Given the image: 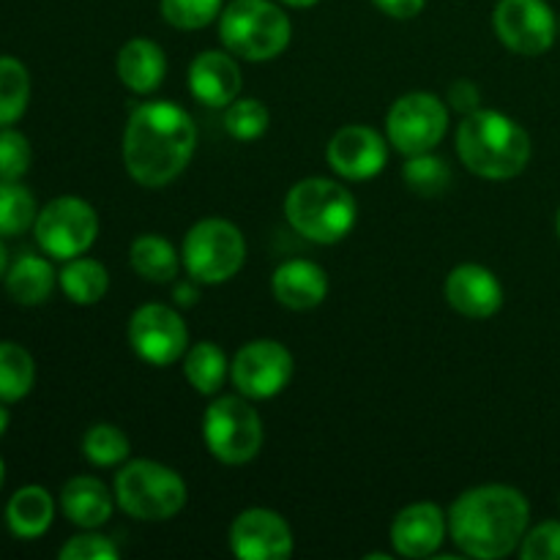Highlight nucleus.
Here are the masks:
<instances>
[{"instance_id":"obj_37","label":"nucleus","mask_w":560,"mask_h":560,"mask_svg":"<svg viewBox=\"0 0 560 560\" xmlns=\"http://www.w3.org/2000/svg\"><path fill=\"white\" fill-rule=\"evenodd\" d=\"M448 104L457 113L470 115L481 107V91L474 80H457L448 88Z\"/></svg>"},{"instance_id":"obj_31","label":"nucleus","mask_w":560,"mask_h":560,"mask_svg":"<svg viewBox=\"0 0 560 560\" xmlns=\"http://www.w3.org/2000/svg\"><path fill=\"white\" fill-rule=\"evenodd\" d=\"M131 443L115 424H93L82 438V454L96 468H113L129 459Z\"/></svg>"},{"instance_id":"obj_1","label":"nucleus","mask_w":560,"mask_h":560,"mask_svg":"<svg viewBox=\"0 0 560 560\" xmlns=\"http://www.w3.org/2000/svg\"><path fill=\"white\" fill-rule=\"evenodd\" d=\"M197 148V126L173 102H145L124 129L126 173L148 189H162L189 167Z\"/></svg>"},{"instance_id":"obj_24","label":"nucleus","mask_w":560,"mask_h":560,"mask_svg":"<svg viewBox=\"0 0 560 560\" xmlns=\"http://www.w3.org/2000/svg\"><path fill=\"white\" fill-rule=\"evenodd\" d=\"M58 282L63 288L66 299L80 306L98 304L109 290V273L93 257H71L66 260L63 271L58 273Z\"/></svg>"},{"instance_id":"obj_41","label":"nucleus","mask_w":560,"mask_h":560,"mask_svg":"<svg viewBox=\"0 0 560 560\" xmlns=\"http://www.w3.org/2000/svg\"><path fill=\"white\" fill-rule=\"evenodd\" d=\"M284 5H293V9H310V5L320 3V0H282Z\"/></svg>"},{"instance_id":"obj_3","label":"nucleus","mask_w":560,"mask_h":560,"mask_svg":"<svg viewBox=\"0 0 560 560\" xmlns=\"http://www.w3.org/2000/svg\"><path fill=\"white\" fill-rule=\"evenodd\" d=\"M457 153L465 167L487 180L517 178L530 162V137L498 109H476L457 129Z\"/></svg>"},{"instance_id":"obj_42","label":"nucleus","mask_w":560,"mask_h":560,"mask_svg":"<svg viewBox=\"0 0 560 560\" xmlns=\"http://www.w3.org/2000/svg\"><path fill=\"white\" fill-rule=\"evenodd\" d=\"M5 402H0V435H3L5 430H9V421H11V416H9V410L3 408Z\"/></svg>"},{"instance_id":"obj_22","label":"nucleus","mask_w":560,"mask_h":560,"mask_svg":"<svg viewBox=\"0 0 560 560\" xmlns=\"http://www.w3.org/2000/svg\"><path fill=\"white\" fill-rule=\"evenodd\" d=\"M55 520V501L44 487L27 485L11 495L5 506V525L16 539H38Z\"/></svg>"},{"instance_id":"obj_9","label":"nucleus","mask_w":560,"mask_h":560,"mask_svg":"<svg viewBox=\"0 0 560 560\" xmlns=\"http://www.w3.org/2000/svg\"><path fill=\"white\" fill-rule=\"evenodd\" d=\"M38 246L55 260L85 255L98 235V217L80 197H58L38 211L33 224Z\"/></svg>"},{"instance_id":"obj_18","label":"nucleus","mask_w":560,"mask_h":560,"mask_svg":"<svg viewBox=\"0 0 560 560\" xmlns=\"http://www.w3.org/2000/svg\"><path fill=\"white\" fill-rule=\"evenodd\" d=\"M189 91L206 107H228L241 93V66L233 52L206 49L189 66Z\"/></svg>"},{"instance_id":"obj_20","label":"nucleus","mask_w":560,"mask_h":560,"mask_svg":"<svg viewBox=\"0 0 560 560\" xmlns=\"http://www.w3.org/2000/svg\"><path fill=\"white\" fill-rule=\"evenodd\" d=\"M60 509L69 523L85 530H96L113 517V495L96 476H74L60 490Z\"/></svg>"},{"instance_id":"obj_4","label":"nucleus","mask_w":560,"mask_h":560,"mask_svg":"<svg viewBox=\"0 0 560 560\" xmlns=\"http://www.w3.org/2000/svg\"><path fill=\"white\" fill-rule=\"evenodd\" d=\"M284 217L290 228L315 244H337L353 230L359 206L342 184L328 178H304L288 191Z\"/></svg>"},{"instance_id":"obj_33","label":"nucleus","mask_w":560,"mask_h":560,"mask_svg":"<svg viewBox=\"0 0 560 560\" xmlns=\"http://www.w3.org/2000/svg\"><path fill=\"white\" fill-rule=\"evenodd\" d=\"M222 14V0H162V16L178 31H200Z\"/></svg>"},{"instance_id":"obj_45","label":"nucleus","mask_w":560,"mask_h":560,"mask_svg":"<svg viewBox=\"0 0 560 560\" xmlns=\"http://www.w3.org/2000/svg\"><path fill=\"white\" fill-rule=\"evenodd\" d=\"M558 503H560V501H558Z\"/></svg>"},{"instance_id":"obj_8","label":"nucleus","mask_w":560,"mask_h":560,"mask_svg":"<svg viewBox=\"0 0 560 560\" xmlns=\"http://www.w3.org/2000/svg\"><path fill=\"white\" fill-rule=\"evenodd\" d=\"M202 438L219 463L244 465L262 448V419L249 399L219 397L202 416Z\"/></svg>"},{"instance_id":"obj_10","label":"nucleus","mask_w":560,"mask_h":560,"mask_svg":"<svg viewBox=\"0 0 560 560\" xmlns=\"http://www.w3.org/2000/svg\"><path fill=\"white\" fill-rule=\"evenodd\" d=\"M448 107L438 96L413 91L399 96L386 115V131L392 145L405 156L435 151L446 137Z\"/></svg>"},{"instance_id":"obj_13","label":"nucleus","mask_w":560,"mask_h":560,"mask_svg":"<svg viewBox=\"0 0 560 560\" xmlns=\"http://www.w3.org/2000/svg\"><path fill=\"white\" fill-rule=\"evenodd\" d=\"M492 27L512 52L528 58L547 52L556 42V14L545 0H498Z\"/></svg>"},{"instance_id":"obj_6","label":"nucleus","mask_w":560,"mask_h":560,"mask_svg":"<svg viewBox=\"0 0 560 560\" xmlns=\"http://www.w3.org/2000/svg\"><path fill=\"white\" fill-rule=\"evenodd\" d=\"M115 501L142 523L173 520L186 506V481L153 459H129L115 476Z\"/></svg>"},{"instance_id":"obj_40","label":"nucleus","mask_w":560,"mask_h":560,"mask_svg":"<svg viewBox=\"0 0 560 560\" xmlns=\"http://www.w3.org/2000/svg\"><path fill=\"white\" fill-rule=\"evenodd\" d=\"M5 271H9V249H5V244L0 241V279L5 277Z\"/></svg>"},{"instance_id":"obj_23","label":"nucleus","mask_w":560,"mask_h":560,"mask_svg":"<svg viewBox=\"0 0 560 560\" xmlns=\"http://www.w3.org/2000/svg\"><path fill=\"white\" fill-rule=\"evenodd\" d=\"M5 290L11 299L22 306H38L52 295L58 273L52 271V262L38 255H22L5 271Z\"/></svg>"},{"instance_id":"obj_28","label":"nucleus","mask_w":560,"mask_h":560,"mask_svg":"<svg viewBox=\"0 0 560 560\" xmlns=\"http://www.w3.org/2000/svg\"><path fill=\"white\" fill-rule=\"evenodd\" d=\"M31 102V74L25 63L11 55H0V129L16 124Z\"/></svg>"},{"instance_id":"obj_25","label":"nucleus","mask_w":560,"mask_h":560,"mask_svg":"<svg viewBox=\"0 0 560 560\" xmlns=\"http://www.w3.org/2000/svg\"><path fill=\"white\" fill-rule=\"evenodd\" d=\"M129 260L131 268H135L145 282L167 284L175 282V277H178V252H175V246L170 244L167 238H162V235L148 233L135 238Z\"/></svg>"},{"instance_id":"obj_5","label":"nucleus","mask_w":560,"mask_h":560,"mask_svg":"<svg viewBox=\"0 0 560 560\" xmlns=\"http://www.w3.org/2000/svg\"><path fill=\"white\" fill-rule=\"evenodd\" d=\"M219 36L230 52L257 63L288 49L293 25L282 5L271 0H233L219 14Z\"/></svg>"},{"instance_id":"obj_35","label":"nucleus","mask_w":560,"mask_h":560,"mask_svg":"<svg viewBox=\"0 0 560 560\" xmlns=\"http://www.w3.org/2000/svg\"><path fill=\"white\" fill-rule=\"evenodd\" d=\"M520 556L525 560H560V523L547 520L534 530H525L520 541Z\"/></svg>"},{"instance_id":"obj_30","label":"nucleus","mask_w":560,"mask_h":560,"mask_svg":"<svg viewBox=\"0 0 560 560\" xmlns=\"http://www.w3.org/2000/svg\"><path fill=\"white\" fill-rule=\"evenodd\" d=\"M402 180L410 191L421 197H438L452 184V167L446 159L435 156L432 151L408 156V164L402 167Z\"/></svg>"},{"instance_id":"obj_39","label":"nucleus","mask_w":560,"mask_h":560,"mask_svg":"<svg viewBox=\"0 0 560 560\" xmlns=\"http://www.w3.org/2000/svg\"><path fill=\"white\" fill-rule=\"evenodd\" d=\"M191 282H195V279H191ZM191 282L175 284V295H178V304H184V306L197 304V290H195V284H191Z\"/></svg>"},{"instance_id":"obj_43","label":"nucleus","mask_w":560,"mask_h":560,"mask_svg":"<svg viewBox=\"0 0 560 560\" xmlns=\"http://www.w3.org/2000/svg\"><path fill=\"white\" fill-rule=\"evenodd\" d=\"M3 479H5V465L3 459H0V487H3Z\"/></svg>"},{"instance_id":"obj_2","label":"nucleus","mask_w":560,"mask_h":560,"mask_svg":"<svg viewBox=\"0 0 560 560\" xmlns=\"http://www.w3.org/2000/svg\"><path fill=\"white\" fill-rule=\"evenodd\" d=\"M530 506L506 485L465 490L448 509V534L468 558L495 560L512 556L528 530Z\"/></svg>"},{"instance_id":"obj_15","label":"nucleus","mask_w":560,"mask_h":560,"mask_svg":"<svg viewBox=\"0 0 560 560\" xmlns=\"http://www.w3.org/2000/svg\"><path fill=\"white\" fill-rule=\"evenodd\" d=\"M326 159L337 175L348 180H370L383 173L388 145L370 126H342L326 148Z\"/></svg>"},{"instance_id":"obj_7","label":"nucleus","mask_w":560,"mask_h":560,"mask_svg":"<svg viewBox=\"0 0 560 560\" xmlns=\"http://www.w3.org/2000/svg\"><path fill=\"white\" fill-rule=\"evenodd\" d=\"M180 257H184L186 273L195 282L222 284L244 266V233L228 219H202L186 233Z\"/></svg>"},{"instance_id":"obj_21","label":"nucleus","mask_w":560,"mask_h":560,"mask_svg":"<svg viewBox=\"0 0 560 560\" xmlns=\"http://www.w3.org/2000/svg\"><path fill=\"white\" fill-rule=\"evenodd\" d=\"M167 74V55L151 38H131L118 52V77L129 91L153 93Z\"/></svg>"},{"instance_id":"obj_34","label":"nucleus","mask_w":560,"mask_h":560,"mask_svg":"<svg viewBox=\"0 0 560 560\" xmlns=\"http://www.w3.org/2000/svg\"><path fill=\"white\" fill-rule=\"evenodd\" d=\"M31 162L33 151L27 137L11 126L0 129V178L20 180L31 170Z\"/></svg>"},{"instance_id":"obj_17","label":"nucleus","mask_w":560,"mask_h":560,"mask_svg":"<svg viewBox=\"0 0 560 560\" xmlns=\"http://www.w3.org/2000/svg\"><path fill=\"white\" fill-rule=\"evenodd\" d=\"M446 301L463 317L487 320L503 306V288L490 268L479 262H465L448 273Z\"/></svg>"},{"instance_id":"obj_16","label":"nucleus","mask_w":560,"mask_h":560,"mask_svg":"<svg viewBox=\"0 0 560 560\" xmlns=\"http://www.w3.org/2000/svg\"><path fill=\"white\" fill-rule=\"evenodd\" d=\"M448 534V514L430 501L410 503L394 517L392 545L402 558H430Z\"/></svg>"},{"instance_id":"obj_26","label":"nucleus","mask_w":560,"mask_h":560,"mask_svg":"<svg viewBox=\"0 0 560 560\" xmlns=\"http://www.w3.org/2000/svg\"><path fill=\"white\" fill-rule=\"evenodd\" d=\"M184 375L195 392L213 397L230 375V361L213 342H197L184 355Z\"/></svg>"},{"instance_id":"obj_11","label":"nucleus","mask_w":560,"mask_h":560,"mask_svg":"<svg viewBox=\"0 0 560 560\" xmlns=\"http://www.w3.org/2000/svg\"><path fill=\"white\" fill-rule=\"evenodd\" d=\"M230 377L246 399H271L288 388L293 377V355L277 339H255L235 353Z\"/></svg>"},{"instance_id":"obj_12","label":"nucleus","mask_w":560,"mask_h":560,"mask_svg":"<svg viewBox=\"0 0 560 560\" xmlns=\"http://www.w3.org/2000/svg\"><path fill=\"white\" fill-rule=\"evenodd\" d=\"M129 345L145 364L170 366L189 350V328L173 306L145 304L131 315Z\"/></svg>"},{"instance_id":"obj_38","label":"nucleus","mask_w":560,"mask_h":560,"mask_svg":"<svg viewBox=\"0 0 560 560\" xmlns=\"http://www.w3.org/2000/svg\"><path fill=\"white\" fill-rule=\"evenodd\" d=\"M392 20H413L424 11L427 0H372Z\"/></svg>"},{"instance_id":"obj_14","label":"nucleus","mask_w":560,"mask_h":560,"mask_svg":"<svg viewBox=\"0 0 560 560\" xmlns=\"http://www.w3.org/2000/svg\"><path fill=\"white\" fill-rule=\"evenodd\" d=\"M230 550L241 560H288L293 556V530L271 509H246L230 525Z\"/></svg>"},{"instance_id":"obj_19","label":"nucleus","mask_w":560,"mask_h":560,"mask_svg":"<svg viewBox=\"0 0 560 560\" xmlns=\"http://www.w3.org/2000/svg\"><path fill=\"white\" fill-rule=\"evenodd\" d=\"M273 299L293 312L315 310L328 295V277L317 262L288 260L273 271Z\"/></svg>"},{"instance_id":"obj_29","label":"nucleus","mask_w":560,"mask_h":560,"mask_svg":"<svg viewBox=\"0 0 560 560\" xmlns=\"http://www.w3.org/2000/svg\"><path fill=\"white\" fill-rule=\"evenodd\" d=\"M36 197L20 180L0 178V235H22L36 224Z\"/></svg>"},{"instance_id":"obj_32","label":"nucleus","mask_w":560,"mask_h":560,"mask_svg":"<svg viewBox=\"0 0 560 560\" xmlns=\"http://www.w3.org/2000/svg\"><path fill=\"white\" fill-rule=\"evenodd\" d=\"M268 124H271L268 107L257 98H235L224 107V129L235 140H257V137L266 135Z\"/></svg>"},{"instance_id":"obj_27","label":"nucleus","mask_w":560,"mask_h":560,"mask_svg":"<svg viewBox=\"0 0 560 560\" xmlns=\"http://www.w3.org/2000/svg\"><path fill=\"white\" fill-rule=\"evenodd\" d=\"M36 383L33 355L16 342H0V402H20Z\"/></svg>"},{"instance_id":"obj_36","label":"nucleus","mask_w":560,"mask_h":560,"mask_svg":"<svg viewBox=\"0 0 560 560\" xmlns=\"http://www.w3.org/2000/svg\"><path fill=\"white\" fill-rule=\"evenodd\" d=\"M60 560H118V547L102 534H80L60 547Z\"/></svg>"},{"instance_id":"obj_44","label":"nucleus","mask_w":560,"mask_h":560,"mask_svg":"<svg viewBox=\"0 0 560 560\" xmlns=\"http://www.w3.org/2000/svg\"><path fill=\"white\" fill-rule=\"evenodd\" d=\"M556 228H558V238H560V211H558V222H556Z\"/></svg>"}]
</instances>
